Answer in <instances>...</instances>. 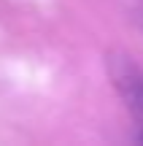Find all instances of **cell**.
Listing matches in <instances>:
<instances>
[{"mask_svg": "<svg viewBox=\"0 0 143 146\" xmlns=\"http://www.w3.org/2000/svg\"><path fill=\"white\" fill-rule=\"evenodd\" d=\"M111 78L122 95L124 106L130 114L143 125V70L127 57H113L111 60Z\"/></svg>", "mask_w": 143, "mask_h": 146, "instance_id": "6da1fadb", "label": "cell"}]
</instances>
